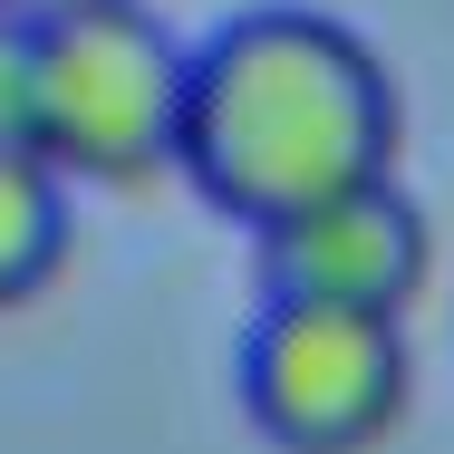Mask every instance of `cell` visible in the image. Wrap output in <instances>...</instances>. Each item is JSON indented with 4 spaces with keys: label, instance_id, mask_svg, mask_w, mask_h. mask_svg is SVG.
I'll list each match as a JSON object with an SVG mask.
<instances>
[{
    "label": "cell",
    "instance_id": "6da1fadb",
    "mask_svg": "<svg viewBox=\"0 0 454 454\" xmlns=\"http://www.w3.org/2000/svg\"><path fill=\"white\" fill-rule=\"evenodd\" d=\"M396 165H406V97L377 39H358L339 10L271 0L223 20L193 49L175 175L223 223L262 232L280 213H309Z\"/></svg>",
    "mask_w": 454,
    "mask_h": 454
},
{
    "label": "cell",
    "instance_id": "8992f818",
    "mask_svg": "<svg viewBox=\"0 0 454 454\" xmlns=\"http://www.w3.org/2000/svg\"><path fill=\"white\" fill-rule=\"evenodd\" d=\"M0 145L39 155V20L0 10Z\"/></svg>",
    "mask_w": 454,
    "mask_h": 454
},
{
    "label": "cell",
    "instance_id": "5b68a950",
    "mask_svg": "<svg viewBox=\"0 0 454 454\" xmlns=\"http://www.w3.org/2000/svg\"><path fill=\"white\" fill-rule=\"evenodd\" d=\"M68 262V175L29 145H0V309L39 300Z\"/></svg>",
    "mask_w": 454,
    "mask_h": 454
},
{
    "label": "cell",
    "instance_id": "7a4b0ae2",
    "mask_svg": "<svg viewBox=\"0 0 454 454\" xmlns=\"http://www.w3.org/2000/svg\"><path fill=\"white\" fill-rule=\"evenodd\" d=\"M184 49L136 0L39 20V155L68 184H145L184 136Z\"/></svg>",
    "mask_w": 454,
    "mask_h": 454
},
{
    "label": "cell",
    "instance_id": "3957f363",
    "mask_svg": "<svg viewBox=\"0 0 454 454\" xmlns=\"http://www.w3.org/2000/svg\"><path fill=\"white\" fill-rule=\"evenodd\" d=\"M416 406L406 319L339 300H262L242 329V416L280 454H377Z\"/></svg>",
    "mask_w": 454,
    "mask_h": 454
},
{
    "label": "cell",
    "instance_id": "277c9868",
    "mask_svg": "<svg viewBox=\"0 0 454 454\" xmlns=\"http://www.w3.org/2000/svg\"><path fill=\"white\" fill-rule=\"evenodd\" d=\"M252 252H262V300H339V309H387V319H406L435 271V232L396 175L262 223Z\"/></svg>",
    "mask_w": 454,
    "mask_h": 454
},
{
    "label": "cell",
    "instance_id": "52a82bcc",
    "mask_svg": "<svg viewBox=\"0 0 454 454\" xmlns=\"http://www.w3.org/2000/svg\"><path fill=\"white\" fill-rule=\"evenodd\" d=\"M0 10H20V20H68V10H97V0H0Z\"/></svg>",
    "mask_w": 454,
    "mask_h": 454
}]
</instances>
